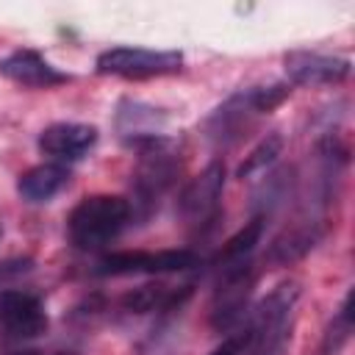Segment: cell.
Listing matches in <instances>:
<instances>
[{
    "label": "cell",
    "mask_w": 355,
    "mask_h": 355,
    "mask_svg": "<svg viewBox=\"0 0 355 355\" xmlns=\"http://www.w3.org/2000/svg\"><path fill=\"white\" fill-rule=\"evenodd\" d=\"M183 67L180 50H144V47H111L97 55L100 75H119V78H155L172 75Z\"/></svg>",
    "instance_id": "2"
},
{
    "label": "cell",
    "mask_w": 355,
    "mask_h": 355,
    "mask_svg": "<svg viewBox=\"0 0 355 355\" xmlns=\"http://www.w3.org/2000/svg\"><path fill=\"white\" fill-rule=\"evenodd\" d=\"M200 258L194 250H158V252H144V250H125V252H111L100 258L97 275H158V272H183L197 266Z\"/></svg>",
    "instance_id": "3"
},
{
    "label": "cell",
    "mask_w": 355,
    "mask_h": 355,
    "mask_svg": "<svg viewBox=\"0 0 355 355\" xmlns=\"http://www.w3.org/2000/svg\"><path fill=\"white\" fill-rule=\"evenodd\" d=\"M128 219H130V202L125 197L92 194L72 208L67 227H69L72 244H78L80 250H94L111 241L125 227Z\"/></svg>",
    "instance_id": "1"
},
{
    "label": "cell",
    "mask_w": 355,
    "mask_h": 355,
    "mask_svg": "<svg viewBox=\"0 0 355 355\" xmlns=\"http://www.w3.org/2000/svg\"><path fill=\"white\" fill-rule=\"evenodd\" d=\"M261 230H263V225H261V219H250L239 233H233L227 241H225V247L219 250V261L222 263H233V261H244V255L258 244V239H261Z\"/></svg>",
    "instance_id": "15"
},
{
    "label": "cell",
    "mask_w": 355,
    "mask_h": 355,
    "mask_svg": "<svg viewBox=\"0 0 355 355\" xmlns=\"http://www.w3.org/2000/svg\"><path fill=\"white\" fill-rule=\"evenodd\" d=\"M189 294V286H183L180 291L164 286V283H150V286H141L130 294L122 297V305L133 313H147V311H155V308H172L175 302H180V297Z\"/></svg>",
    "instance_id": "14"
},
{
    "label": "cell",
    "mask_w": 355,
    "mask_h": 355,
    "mask_svg": "<svg viewBox=\"0 0 355 355\" xmlns=\"http://www.w3.org/2000/svg\"><path fill=\"white\" fill-rule=\"evenodd\" d=\"M286 75L294 83L302 86H322V83H341L349 75V61L347 58H333L322 53H308V50H294L283 55Z\"/></svg>",
    "instance_id": "5"
},
{
    "label": "cell",
    "mask_w": 355,
    "mask_h": 355,
    "mask_svg": "<svg viewBox=\"0 0 355 355\" xmlns=\"http://www.w3.org/2000/svg\"><path fill=\"white\" fill-rule=\"evenodd\" d=\"M280 150H283V136H280V133H269V136L261 139V141L252 147V153L244 158V164L239 166V178L244 180V178L261 172L263 166H269V164L280 155Z\"/></svg>",
    "instance_id": "16"
},
{
    "label": "cell",
    "mask_w": 355,
    "mask_h": 355,
    "mask_svg": "<svg viewBox=\"0 0 355 355\" xmlns=\"http://www.w3.org/2000/svg\"><path fill=\"white\" fill-rule=\"evenodd\" d=\"M288 97V86L283 83H275V86H261V89H250L247 92V100H250V108L255 114H266L272 108H277L283 100Z\"/></svg>",
    "instance_id": "17"
},
{
    "label": "cell",
    "mask_w": 355,
    "mask_h": 355,
    "mask_svg": "<svg viewBox=\"0 0 355 355\" xmlns=\"http://www.w3.org/2000/svg\"><path fill=\"white\" fill-rule=\"evenodd\" d=\"M67 169L58 166V164H39V166H31L28 172L19 175L17 180V191L31 200V202H44L50 200L53 194L61 191V186L67 183Z\"/></svg>",
    "instance_id": "12"
},
{
    "label": "cell",
    "mask_w": 355,
    "mask_h": 355,
    "mask_svg": "<svg viewBox=\"0 0 355 355\" xmlns=\"http://www.w3.org/2000/svg\"><path fill=\"white\" fill-rule=\"evenodd\" d=\"M0 75H6L8 80H14L19 86H31V89H50V86L69 80L67 72L47 64L36 50H17V53L6 55L0 61Z\"/></svg>",
    "instance_id": "10"
},
{
    "label": "cell",
    "mask_w": 355,
    "mask_h": 355,
    "mask_svg": "<svg viewBox=\"0 0 355 355\" xmlns=\"http://www.w3.org/2000/svg\"><path fill=\"white\" fill-rule=\"evenodd\" d=\"M252 341V330H241V333H233L227 336L211 355H241L247 349V344Z\"/></svg>",
    "instance_id": "18"
},
{
    "label": "cell",
    "mask_w": 355,
    "mask_h": 355,
    "mask_svg": "<svg viewBox=\"0 0 355 355\" xmlns=\"http://www.w3.org/2000/svg\"><path fill=\"white\" fill-rule=\"evenodd\" d=\"M297 297H300V286L297 283H283L272 294H266V300H261V305L255 308V322L250 327L252 338L255 336H266V338L277 336L283 330Z\"/></svg>",
    "instance_id": "11"
},
{
    "label": "cell",
    "mask_w": 355,
    "mask_h": 355,
    "mask_svg": "<svg viewBox=\"0 0 355 355\" xmlns=\"http://www.w3.org/2000/svg\"><path fill=\"white\" fill-rule=\"evenodd\" d=\"M14 355H39V352H14Z\"/></svg>",
    "instance_id": "19"
},
{
    "label": "cell",
    "mask_w": 355,
    "mask_h": 355,
    "mask_svg": "<svg viewBox=\"0 0 355 355\" xmlns=\"http://www.w3.org/2000/svg\"><path fill=\"white\" fill-rule=\"evenodd\" d=\"M180 161L164 139H147V150L136 169V186L144 197H158L178 175Z\"/></svg>",
    "instance_id": "7"
},
{
    "label": "cell",
    "mask_w": 355,
    "mask_h": 355,
    "mask_svg": "<svg viewBox=\"0 0 355 355\" xmlns=\"http://www.w3.org/2000/svg\"><path fill=\"white\" fill-rule=\"evenodd\" d=\"M250 286H252V277H250V266L244 261H233L222 272L216 302H214V311H211V324L216 330H227L241 319Z\"/></svg>",
    "instance_id": "4"
},
{
    "label": "cell",
    "mask_w": 355,
    "mask_h": 355,
    "mask_svg": "<svg viewBox=\"0 0 355 355\" xmlns=\"http://www.w3.org/2000/svg\"><path fill=\"white\" fill-rule=\"evenodd\" d=\"M0 322L11 336L33 338L47 330V313L33 294L6 291L0 294Z\"/></svg>",
    "instance_id": "8"
},
{
    "label": "cell",
    "mask_w": 355,
    "mask_h": 355,
    "mask_svg": "<svg viewBox=\"0 0 355 355\" xmlns=\"http://www.w3.org/2000/svg\"><path fill=\"white\" fill-rule=\"evenodd\" d=\"M222 186H225V166L222 161H211L197 178H191L186 183V189L180 191V214L200 222V219H208L214 211H216V202H219V194H222Z\"/></svg>",
    "instance_id": "6"
},
{
    "label": "cell",
    "mask_w": 355,
    "mask_h": 355,
    "mask_svg": "<svg viewBox=\"0 0 355 355\" xmlns=\"http://www.w3.org/2000/svg\"><path fill=\"white\" fill-rule=\"evenodd\" d=\"M97 141V128L83 122H55L39 133V150L53 158L75 161L86 155Z\"/></svg>",
    "instance_id": "9"
},
{
    "label": "cell",
    "mask_w": 355,
    "mask_h": 355,
    "mask_svg": "<svg viewBox=\"0 0 355 355\" xmlns=\"http://www.w3.org/2000/svg\"><path fill=\"white\" fill-rule=\"evenodd\" d=\"M322 239V227H313V225H302V227H294V230H286L283 236L275 239L272 250H269V258L277 261V263H291V261H300L305 252L313 250V244Z\"/></svg>",
    "instance_id": "13"
}]
</instances>
